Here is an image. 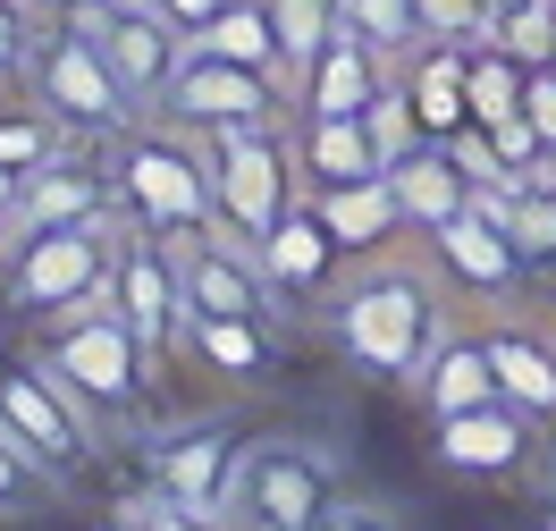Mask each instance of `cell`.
<instances>
[{
	"label": "cell",
	"instance_id": "cell-28",
	"mask_svg": "<svg viewBox=\"0 0 556 531\" xmlns=\"http://www.w3.org/2000/svg\"><path fill=\"white\" fill-rule=\"evenodd\" d=\"M60 152H68V127H60L51 110H0V169L35 177V169H51Z\"/></svg>",
	"mask_w": 556,
	"mask_h": 531
},
{
	"label": "cell",
	"instance_id": "cell-6",
	"mask_svg": "<svg viewBox=\"0 0 556 531\" xmlns=\"http://www.w3.org/2000/svg\"><path fill=\"white\" fill-rule=\"evenodd\" d=\"M211 152V203H219V228L244 237V245L262 253L270 245V228L287 219L295 203V143H287V118L278 127H228V136H203Z\"/></svg>",
	"mask_w": 556,
	"mask_h": 531
},
{
	"label": "cell",
	"instance_id": "cell-39",
	"mask_svg": "<svg viewBox=\"0 0 556 531\" xmlns=\"http://www.w3.org/2000/svg\"><path fill=\"white\" fill-rule=\"evenodd\" d=\"M152 9H161V17H169L177 35L194 42V35H203V26H211V9H219V0H152Z\"/></svg>",
	"mask_w": 556,
	"mask_h": 531
},
{
	"label": "cell",
	"instance_id": "cell-21",
	"mask_svg": "<svg viewBox=\"0 0 556 531\" xmlns=\"http://www.w3.org/2000/svg\"><path fill=\"white\" fill-rule=\"evenodd\" d=\"M287 143H295L304 194H320V186H354V177H388V161H380V143H371L363 118H304V110H295Z\"/></svg>",
	"mask_w": 556,
	"mask_h": 531
},
{
	"label": "cell",
	"instance_id": "cell-5",
	"mask_svg": "<svg viewBox=\"0 0 556 531\" xmlns=\"http://www.w3.org/2000/svg\"><path fill=\"white\" fill-rule=\"evenodd\" d=\"M26 93H35V110H51L68 127V143H118L143 118L136 93L118 85V68L102 60V42L85 35V26H42L35 35Z\"/></svg>",
	"mask_w": 556,
	"mask_h": 531
},
{
	"label": "cell",
	"instance_id": "cell-16",
	"mask_svg": "<svg viewBox=\"0 0 556 531\" xmlns=\"http://www.w3.org/2000/svg\"><path fill=\"white\" fill-rule=\"evenodd\" d=\"M262 262H270V287H278V304H287V313H304V304H338L346 253H338V237L320 228L313 194H304V203H287V219L270 228Z\"/></svg>",
	"mask_w": 556,
	"mask_h": 531
},
{
	"label": "cell",
	"instance_id": "cell-36",
	"mask_svg": "<svg viewBox=\"0 0 556 531\" xmlns=\"http://www.w3.org/2000/svg\"><path fill=\"white\" fill-rule=\"evenodd\" d=\"M136 515H143V531H228V515H194V506H177L161 490H143Z\"/></svg>",
	"mask_w": 556,
	"mask_h": 531
},
{
	"label": "cell",
	"instance_id": "cell-35",
	"mask_svg": "<svg viewBox=\"0 0 556 531\" xmlns=\"http://www.w3.org/2000/svg\"><path fill=\"white\" fill-rule=\"evenodd\" d=\"M489 143H497V161H506V169H531V161H540V152H556V143L548 136H540V127H531V118H522V110H515V118H489Z\"/></svg>",
	"mask_w": 556,
	"mask_h": 531
},
{
	"label": "cell",
	"instance_id": "cell-18",
	"mask_svg": "<svg viewBox=\"0 0 556 531\" xmlns=\"http://www.w3.org/2000/svg\"><path fill=\"white\" fill-rule=\"evenodd\" d=\"M313 212H320V228L338 237V253H346V262H380V253H396L405 237H414V219H405V203H396V177L320 186Z\"/></svg>",
	"mask_w": 556,
	"mask_h": 531
},
{
	"label": "cell",
	"instance_id": "cell-22",
	"mask_svg": "<svg viewBox=\"0 0 556 531\" xmlns=\"http://www.w3.org/2000/svg\"><path fill=\"white\" fill-rule=\"evenodd\" d=\"M186 346L203 371L237 380V389H262L278 371V346H270V320H244V313H194L186 320Z\"/></svg>",
	"mask_w": 556,
	"mask_h": 531
},
{
	"label": "cell",
	"instance_id": "cell-9",
	"mask_svg": "<svg viewBox=\"0 0 556 531\" xmlns=\"http://www.w3.org/2000/svg\"><path fill=\"white\" fill-rule=\"evenodd\" d=\"M0 447H17L60 490L76 464H93V430H85V414L60 396V380L42 363H0Z\"/></svg>",
	"mask_w": 556,
	"mask_h": 531
},
{
	"label": "cell",
	"instance_id": "cell-33",
	"mask_svg": "<svg viewBox=\"0 0 556 531\" xmlns=\"http://www.w3.org/2000/svg\"><path fill=\"white\" fill-rule=\"evenodd\" d=\"M35 35H42V17H35V9H26V0H0V85H26Z\"/></svg>",
	"mask_w": 556,
	"mask_h": 531
},
{
	"label": "cell",
	"instance_id": "cell-42",
	"mask_svg": "<svg viewBox=\"0 0 556 531\" xmlns=\"http://www.w3.org/2000/svg\"><path fill=\"white\" fill-rule=\"evenodd\" d=\"M17 186H26V177H17V169H0V212H17Z\"/></svg>",
	"mask_w": 556,
	"mask_h": 531
},
{
	"label": "cell",
	"instance_id": "cell-44",
	"mask_svg": "<svg viewBox=\"0 0 556 531\" xmlns=\"http://www.w3.org/2000/svg\"><path fill=\"white\" fill-rule=\"evenodd\" d=\"M540 531H556V506H548V515H540Z\"/></svg>",
	"mask_w": 556,
	"mask_h": 531
},
{
	"label": "cell",
	"instance_id": "cell-14",
	"mask_svg": "<svg viewBox=\"0 0 556 531\" xmlns=\"http://www.w3.org/2000/svg\"><path fill=\"white\" fill-rule=\"evenodd\" d=\"M421 253H430V270L447 279V295H481V304H506V295H522V279H531V262L515 253V237H506L481 203L455 212L447 228H430Z\"/></svg>",
	"mask_w": 556,
	"mask_h": 531
},
{
	"label": "cell",
	"instance_id": "cell-40",
	"mask_svg": "<svg viewBox=\"0 0 556 531\" xmlns=\"http://www.w3.org/2000/svg\"><path fill=\"white\" fill-rule=\"evenodd\" d=\"M42 26H76V17H93V9H110V0H26Z\"/></svg>",
	"mask_w": 556,
	"mask_h": 531
},
{
	"label": "cell",
	"instance_id": "cell-1",
	"mask_svg": "<svg viewBox=\"0 0 556 531\" xmlns=\"http://www.w3.org/2000/svg\"><path fill=\"white\" fill-rule=\"evenodd\" d=\"M447 338V279L414 262H371L363 279L338 287V346L371 380H421V363Z\"/></svg>",
	"mask_w": 556,
	"mask_h": 531
},
{
	"label": "cell",
	"instance_id": "cell-27",
	"mask_svg": "<svg viewBox=\"0 0 556 531\" xmlns=\"http://www.w3.org/2000/svg\"><path fill=\"white\" fill-rule=\"evenodd\" d=\"M338 26H346L354 42H371L388 68L405 60L421 42V17H414V0H338Z\"/></svg>",
	"mask_w": 556,
	"mask_h": 531
},
{
	"label": "cell",
	"instance_id": "cell-43",
	"mask_svg": "<svg viewBox=\"0 0 556 531\" xmlns=\"http://www.w3.org/2000/svg\"><path fill=\"white\" fill-rule=\"evenodd\" d=\"M9 245H17V228H9V212H0V253H9Z\"/></svg>",
	"mask_w": 556,
	"mask_h": 531
},
{
	"label": "cell",
	"instance_id": "cell-17",
	"mask_svg": "<svg viewBox=\"0 0 556 531\" xmlns=\"http://www.w3.org/2000/svg\"><path fill=\"white\" fill-rule=\"evenodd\" d=\"M76 219H118V177L93 169V161H76V152H60L51 169H35L26 186H17L9 228L35 237V228H76Z\"/></svg>",
	"mask_w": 556,
	"mask_h": 531
},
{
	"label": "cell",
	"instance_id": "cell-30",
	"mask_svg": "<svg viewBox=\"0 0 556 531\" xmlns=\"http://www.w3.org/2000/svg\"><path fill=\"white\" fill-rule=\"evenodd\" d=\"M489 26H497V42H506L515 60H531V68L556 60V0H515V9H497Z\"/></svg>",
	"mask_w": 556,
	"mask_h": 531
},
{
	"label": "cell",
	"instance_id": "cell-12",
	"mask_svg": "<svg viewBox=\"0 0 556 531\" xmlns=\"http://www.w3.org/2000/svg\"><path fill=\"white\" fill-rule=\"evenodd\" d=\"M244 439L237 422H186L169 439H152V490L194 506V515H228L237 497V472H244Z\"/></svg>",
	"mask_w": 556,
	"mask_h": 531
},
{
	"label": "cell",
	"instance_id": "cell-24",
	"mask_svg": "<svg viewBox=\"0 0 556 531\" xmlns=\"http://www.w3.org/2000/svg\"><path fill=\"white\" fill-rule=\"evenodd\" d=\"M421 405H430V422H439V414H464V405H489V396H497V371H489V346L481 338H439V354H430V363H421Z\"/></svg>",
	"mask_w": 556,
	"mask_h": 531
},
{
	"label": "cell",
	"instance_id": "cell-8",
	"mask_svg": "<svg viewBox=\"0 0 556 531\" xmlns=\"http://www.w3.org/2000/svg\"><path fill=\"white\" fill-rule=\"evenodd\" d=\"M295 110V85L287 76H262L244 60H219V51H186L161 93V118L186 127V136H228V127H278Z\"/></svg>",
	"mask_w": 556,
	"mask_h": 531
},
{
	"label": "cell",
	"instance_id": "cell-15",
	"mask_svg": "<svg viewBox=\"0 0 556 531\" xmlns=\"http://www.w3.org/2000/svg\"><path fill=\"white\" fill-rule=\"evenodd\" d=\"M531 414L506 405V396H489V405H464V414H439V439H430V456L464 472V481H515L522 464H531Z\"/></svg>",
	"mask_w": 556,
	"mask_h": 531
},
{
	"label": "cell",
	"instance_id": "cell-32",
	"mask_svg": "<svg viewBox=\"0 0 556 531\" xmlns=\"http://www.w3.org/2000/svg\"><path fill=\"white\" fill-rule=\"evenodd\" d=\"M421 35H455V42H489V0H414Z\"/></svg>",
	"mask_w": 556,
	"mask_h": 531
},
{
	"label": "cell",
	"instance_id": "cell-13",
	"mask_svg": "<svg viewBox=\"0 0 556 531\" xmlns=\"http://www.w3.org/2000/svg\"><path fill=\"white\" fill-rule=\"evenodd\" d=\"M110 304L127 313V329L143 338V354L161 363L169 346H186V287H177V245L161 237H127L118 262H110Z\"/></svg>",
	"mask_w": 556,
	"mask_h": 531
},
{
	"label": "cell",
	"instance_id": "cell-31",
	"mask_svg": "<svg viewBox=\"0 0 556 531\" xmlns=\"http://www.w3.org/2000/svg\"><path fill=\"white\" fill-rule=\"evenodd\" d=\"M363 127H371V143H380V161H388V169H396V161H405L414 143H430V136H421V118H414V102H405V85H396V76L380 85V102L363 110Z\"/></svg>",
	"mask_w": 556,
	"mask_h": 531
},
{
	"label": "cell",
	"instance_id": "cell-29",
	"mask_svg": "<svg viewBox=\"0 0 556 531\" xmlns=\"http://www.w3.org/2000/svg\"><path fill=\"white\" fill-rule=\"evenodd\" d=\"M270 17H278V42H287V85H295L338 42V0H270Z\"/></svg>",
	"mask_w": 556,
	"mask_h": 531
},
{
	"label": "cell",
	"instance_id": "cell-20",
	"mask_svg": "<svg viewBox=\"0 0 556 531\" xmlns=\"http://www.w3.org/2000/svg\"><path fill=\"white\" fill-rule=\"evenodd\" d=\"M489 371H497V396L522 405L531 422H556V329H531V320H489L481 329Z\"/></svg>",
	"mask_w": 556,
	"mask_h": 531
},
{
	"label": "cell",
	"instance_id": "cell-41",
	"mask_svg": "<svg viewBox=\"0 0 556 531\" xmlns=\"http://www.w3.org/2000/svg\"><path fill=\"white\" fill-rule=\"evenodd\" d=\"M93 531H143V515H136V497H127V506H110V515H102V523H93Z\"/></svg>",
	"mask_w": 556,
	"mask_h": 531
},
{
	"label": "cell",
	"instance_id": "cell-11",
	"mask_svg": "<svg viewBox=\"0 0 556 531\" xmlns=\"http://www.w3.org/2000/svg\"><path fill=\"white\" fill-rule=\"evenodd\" d=\"M76 26L102 42V60L118 68V85L136 93V110H161V93H169L177 60L194 51V42H186L169 17L152 9V0H110V9H93V17H76Z\"/></svg>",
	"mask_w": 556,
	"mask_h": 531
},
{
	"label": "cell",
	"instance_id": "cell-2",
	"mask_svg": "<svg viewBox=\"0 0 556 531\" xmlns=\"http://www.w3.org/2000/svg\"><path fill=\"white\" fill-rule=\"evenodd\" d=\"M42 371L60 380L76 414H102V422H136L143 414V338L127 329V313L93 295V304H76V313H51V338L35 354Z\"/></svg>",
	"mask_w": 556,
	"mask_h": 531
},
{
	"label": "cell",
	"instance_id": "cell-23",
	"mask_svg": "<svg viewBox=\"0 0 556 531\" xmlns=\"http://www.w3.org/2000/svg\"><path fill=\"white\" fill-rule=\"evenodd\" d=\"M388 177H396V203H405V219H414V237L447 228L455 212H472V177L455 169L447 143H414V152H405Z\"/></svg>",
	"mask_w": 556,
	"mask_h": 531
},
{
	"label": "cell",
	"instance_id": "cell-37",
	"mask_svg": "<svg viewBox=\"0 0 556 531\" xmlns=\"http://www.w3.org/2000/svg\"><path fill=\"white\" fill-rule=\"evenodd\" d=\"M522 118L556 143V68H548V60H540V68H531V85H522Z\"/></svg>",
	"mask_w": 556,
	"mask_h": 531
},
{
	"label": "cell",
	"instance_id": "cell-19",
	"mask_svg": "<svg viewBox=\"0 0 556 531\" xmlns=\"http://www.w3.org/2000/svg\"><path fill=\"white\" fill-rule=\"evenodd\" d=\"M388 76H396V68H388L380 51H371V42H354L346 26H338V42L295 76V110H304V118H363V110L380 102Z\"/></svg>",
	"mask_w": 556,
	"mask_h": 531
},
{
	"label": "cell",
	"instance_id": "cell-38",
	"mask_svg": "<svg viewBox=\"0 0 556 531\" xmlns=\"http://www.w3.org/2000/svg\"><path fill=\"white\" fill-rule=\"evenodd\" d=\"M320 531H405L388 506H363V497H338L329 515H320Z\"/></svg>",
	"mask_w": 556,
	"mask_h": 531
},
{
	"label": "cell",
	"instance_id": "cell-46",
	"mask_svg": "<svg viewBox=\"0 0 556 531\" xmlns=\"http://www.w3.org/2000/svg\"><path fill=\"white\" fill-rule=\"evenodd\" d=\"M548 68H556V60H548Z\"/></svg>",
	"mask_w": 556,
	"mask_h": 531
},
{
	"label": "cell",
	"instance_id": "cell-25",
	"mask_svg": "<svg viewBox=\"0 0 556 531\" xmlns=\"http://www.w3.org/2000/svg\"><path fill=\"white\" fill-rule=\"evenodd\" d=\"M194 51H219V60H244V68H262V76H287V42H278L270 0H219L211 26L194 35Z\"/></svg>",
	"mask_w": 556,
	"mask_h": 531
},
{
	"label": "cell",
	"instance_id": "cell-26",
	"mask_svg": "<svg viewBox=\"0 0 556 531\" xmlns=\"http://www.w3.org/2000/svg\"><path fill=\"white\" fill-rule=\"evenodd\" d=\"M522 85H531V60H515L497 35L472 42V76H464V93H472V127L515 118V110H522Z\"/></svg>",
	"mask_w": 556,
	"mask_h": 531
},
{
	"label": "cell",
	"instance_id": "cell-7",
	"mask_svg": "<svg viewBox=\"0 0 556 531\" xmlns=\"http://www.w3.org/2000/svg\"><path fill=\"white\" fill-rule=\"evenodd\" d=\"M338 506V464L313 439H253L237 472L228 515L237 531H320V515Z\"/></svg>",
	"mask_w": 556,
	"mask_h": 531
},
{
	"label": "cell",
	"instance_id": "cell-4",
	"mask_svg": "<svg viewBox=\"0 0 556 531\" xmlns=\"http://www.w3.org/2000/svg\"><path fill=\"white\" fill-rule=\"evenodd\" d=\"M127 245V228L118 219H76V228H35V237H17V245L0 253V304L9 313H76V304H93L110 295V262Z\"/></svg>",
	"mask_w": 556,
	"mask_h": 531
},
{
	"label": "cell",
	"instance_id": "cell-45",
	"mask_svg": "<svg viewBox=\"0 0 556 531\" xmlns=\"http://www.w3.org/2000/svg\"><path fill=\"white\" fill-rule=\"evenodd\" d=\"M497 9H515V0H489V17H497Z\"/></svg>",
	"mask_w": 556,
	"mask_h": 531
},
{
	"label": "cell",
	"instance_id": "cell-3",
	"mask_svg": "<svg viewBox=\"0 0 556 531\" xmlns=\"http://www.w3.org/2000/svg\"><path fill=\"white\" fill-rule=\"evenodd\" d=\"M118 212L127 228L143 237H194V228H219V203H211V152L203 136H186V127H127L118 136Z\"/></svg>",
	"mask_w": 556,
	"mask_h": 531
},
{
	"label": "cell",
	"instance_id": "cell-10",
	"mask_svg": "<svg viewBox=\"0 0 556 531\" xmlns=\"http://www.w3.org/2000/svg\"><path fill=\"white\" fill-rule=\"evenodd\" d=\"M177 287H186V320H194V313L278 320V313H287L278 287H270V262L244 245V237H228V228H194V237H177Z\"/></svg>",
	"mask_w": 556,
	"mask_h": 531
},
{
	"label": "cell",
	"instance_id": "cell-34",
	"mask_svg": "<svg viewBox=\"0 0 556 531\" xmlns=\"http://www.w3.org/2000/svg\"><path fill=\"white\" fill-rule=\"evenodd\" d=\"M42 497H51V481H42L17 447H0V515H35Z\"/></svg>",
	"mask_w": 556,
	"mask_h": 531
}]
</instances>
